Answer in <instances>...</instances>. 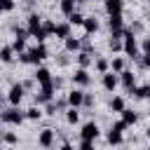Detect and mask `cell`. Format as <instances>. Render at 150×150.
Listing matches in <instances>:
<instances>
[{
    "label": "cell",
    "instance_id": "1",
    "mask_svg": "<svg viewBox=\"0 0 150 150\" xmlns=\"http://www.w3.org/2000/svg\"><path fill=\"white\" fill-rule=\"evenodd\" d=\"M47 47H45V42H38V47H33V49H28V52H23V54H19V61L21 63H40V61H45L47 59Z\"/></svg>",
    "mask_w": 150,
    "mask_h": 150
},
{
    "label": "cell",
    "instance_id": "2",
    "mask_svg": "<svg viewBox=\"0 0 150 150\" xmlns=\"http://www.w3.org/2000/svg\"><path fill=\"white\" fill-rule=\"evenodd\" d=\"M124 54L131 56V59H141L143 56L141 47H138V40H136V35H134L131 28H124Z\"/></svg>",
    "mask_w": 150,
    "mask_h": 150
},
{
    "label": "cell",
    "instance_id": "3",
    "mask_svg": "<svg viewBox=\"0 0 150 150\" xmlns=\"http://www.w3.org/2000/svg\"><path fill=\"white\" fill-rule=\"evenodd\" d=\"M108 28L112 33V38H124V19L122 14H108Z\"/></svg>",
    "mask_w": 150,
    "mask_h": 150
},
{
    "label": "cell",
    "instance_id": "4",
    "mask_svg": "<svg viewBox=\"0 0 150 150\" xmlns=\"http://www.w3.org/2000/svg\"><path fill=\"white\" fill-rule=\"evenodd\" d=\"M26 120V112H21L19 108H7L2 110V122L5 124H21Z\"/></svg>",
    "mask_w": 150,
    "mask_h": 150
},
{
    "label": "cell",
    "instance_id": "5",
    "mask_svg": "<svg viewBox=\"0 0 150 150\" xmlns=\"http://www.w3.org/2000/svg\"><path fill=\"white\" fill-rule=\"evenodd\" d=\"M54 89H56V87H54V82L42 84V87H40V91L35 94V103H38V105H40V103H49V101L54 98Z\"/></svg>",
    "mask_w": 150,
    "mask_h": 150
},
{
    "label": "cell",
    "instance_id": "6",
    "mask_svg": "<svg viewBox=\"0 0 150 150\" xmlns=\"http://www.w3.org/2000/svg\"><path fill=\"white\" fill-rule=\"evenodd\" d=\"M98 124L96 122H87V124H82V131H80V138H84V141H96L98 138Z\"/></svg>",
    "mask_w": 150,
    "mask_h": 150
},
{
    "label": "cell",
    "instance_id": "7",
    "mask_svg": "<svg viewBox=\"0 0 150 150\" xmlns=\"http://www.w3.org/2000/svg\"><path fill=\"white\" fill-rule=\"evenodd\" d=\"M23 91H26V87H23V84H19V82H16V84H12V89L7 91V101H9L12 105H19V103H21V98H23Z\"/></svg>",
    "mask_w": 150,
    "mask_h": 150
},
{
    "label": "cell",
    "instance_id": "8",
    "mask_svg": "<svg viewBox=\"0 0 150 150\" xmlns=\"http://www.w3.org/2000/svg\"><path fill=\"white\" fill-rule=\"evenodd\" d=\"M84 91L82 89H73V91H68V103H70V108H80V105H84Z\"/></svg>",
    "mask_w": 150,
    "mask_h": 150
},
{
    "label": "cell",
    "instance_id": "9",
    "mask_svg": "<svg viewBox=\"0 0 150 150\" xmlns=\"http://www.w3.org/2000/svg\"><path fill=\"white\" fill-rule=\"evenodd\" d=\"M73 82H75L77 87H87V84L91 82V77H89L87 68H77V70L73 73Z\"/></svg>",
    "mask_w": 150,
    "mask_h": 150
},
{
    "label": "cell",
    "instance_id": "10",
    "mask_svg": "<svg viewBox=\"0 0 150 150\" xmlns=\"http://www.w3.org/2000/svg\"><path fill=\"white\" fill-rule=\"evenodd\" d=\"M117 82H120V75H115V73H103V80H101V84H103V89H108V91H112L115 87H117Z\"/></svg>",
    "mask_w": 150,
    "mask_h": 150
},
{
    "label": "cell",
    "instance_id": "11",
    "mask_svg": "<svg viewBox=\"0 0 150 150\" xmlns=\"http://www.w3.org/2000/svg\"><path fill=\"white\" fill-rule=\"evenodd\" d=\"M38 143L42 148H52L54 145V129H42L40 136H38Z\"/></svg>",
    "mask_w": 150,
    "mask_h": 150
},
{
    "label": "cell",
    "instance_id": "12",
    "mask_svg": "<svg viewBox=\"0 0 150 150\" xmlns=\"http://www.w3.org/2000/svg\"><path fill=\"white\" fill-rule=\"evenodd\" d=\"M120 82L124 84V89H134L136 87V75L131 70H122L120 73Z\"/></svg>",
    "mask_w": 150,
    "mask_h": 150
},
{
    "label": "cell",
    "instance_id": "13",
    "mask_svg": "<svg viewBox=\"0 0 150 150\" xmlns=\"http://www.w3.org/2000/svg\"><path fill=\"white\" fill-rule=\"evenodd\" d=\"M28 30H30V35H35L40 28H42V19H40V14H30L28 16V26H26Z\"/></svg>",
    "mask_w": 150,
    "mask_h": 150
},
{
    "label": "cell",
    "instance_id": "14",
    "mask_svg": "<svg viewBox=\"0 0 150 150\" xmlns=\"http://www.w3.org/2000/svg\"><path fill=\"white\" fill-rule=\"evenodd\" d=\"M66 42V52H73V54H77V52H82V40H77V38H66L63 40Z\"/></svg>",
    "mask_w": 150,
    "mask_h": 150
},
{
    "label": "cell",
    "instance_id": "15",
    "mask_svg": "<svg viewBox=\"0 0 150 150\" xmlns=\"http://www.w3.org/2000/svg\"><path fill=\"white\" fill-rule=\"evenodd\" d=\"M35 82H40V84H47V82H52L54 77H52V73H49V68H38L35 70Z\"/></svg>",
    "mask_w": 150,
    "mask_h": 150
},
{
    "label": "cell",
    "instance_id": "16",
    "mask_svg": "<svg viewBox=\"0 0 150 150\" xmlns=\"http://www.w3.org/2000/svg\"><path fill=\"white\" fill-rule=\"evenodd\" d=\"M124 0H105V12L108 14H122Z\"/></svg>",
    "mask_w": 150,
    "mask_h": 150
},
{
    "label": "cell",
    "instance_id": "17",
    "mask_svg": "<svg viewBox=\"0 0 150 150\" xmlns=\"http://www.w3.org/2000/svg\"><path fill=\"white\" fill-rule=\"evenodd\" d=\"M56 38H61V40H66V38H70V23L68 21H63V23H56V33H54Z\"/></svg>",
    "mask_w": 150,
    "mask_h": 150
},
{
    "label": "cell",
    "instance_id": "18",
    "mask_svg": "<svg viewBox=\"0 0 150 150\" xmlns=\"http://www.w3.org/2000/svg\"><path fill=\"white\" fill-rule=\"evenodd\" d=\"M75 59H77L80 68H89V66H91V54H89V52H84V49H82V52H77V54H75Z\"/></svg>",
    "mask_w": 150,
    "mask_h": 150
},
{
    "label": "cell",
    "instance_id": "19",
    "mask_svg": "<svg viewBox=\"0 0 150 150\" xmlns=\"http://www.w3.org/2000/svg\"><path fill=\"white\" fill-rule=\"evenodd\" d=\"M82 28H84V33H87V35H91V33H96V30H98V21H96L94 16H87Z\"/></svg>",
    "mask_w": 150,
    "mask_h": 150
},
{
    "label": "cell",
    "instance_id": "20",
    "mask_svg": "<svg viewBox=\"0 0 150 150\" xmlns=\"http://www.w3.org/2000/svg\"><path fill=\"white\" fill-rule=\"evenodd\" d=\"M131 94L136 98H150V84H141V87H134Z\"/></svg>",
    "mask_w": 150,
    "mask_h": 150
},
{
    "label": "cell",
    "instance_id": "21",
    "mask_svg": "<svg viewBox=\"0 0 150 150\" xmlns=\"http://www.w3.org/2000/svg\"><path fill=\"white\" fill-rule=\"evenodd\" d=\"M127 105H124V98L122 96H112V101H110V110L112 112H122Z\"/></svg>",
    "mask_w": 150,
    "mask_h": 150
},
{
    "label": "cell",
    "instance_id": "22",
    "mask_svg": "<svg viewBox=\"0 0 150 150\" xmlns=\"http://www.w3.org/2000/svg\"><path fill=\"white\" fill-rule=\"evenodd\" d=\"M108 143H110V145H120V143H122V131H117V129L110 127V131H108Z\"/></svg>",
    "mask_w": 150,
    "mask_h": 150
},
{
    "label": "cell",
    "instance_id": "23",
    "mask_svg": "<svg viewBox=\"0 0 150 150\" xmlns=\"http://www.w3.org/2000/svg\"><path fill=\"white\" fill-rule=\"evenodd\" d=\"M59 7H61V12H63L66 16H70V14L75 12V0H61Z\"/></svg>",
    "mask_w": 150,
    "mask_h": 150
},
{
    "label": "cell",
    "instance_id": "24",
    "mask_svg": "<svg viewBox=\"0 0 150 150\" xmlns=\"http://www.w3.org/2000/svg\"><path fill=\"white\" fill-rule=\"evenodd\" d=\"M0 59H2L5 63H12V59H14V47L5 45V47H2V52H0Z\"/></svg>",
    "mask_w": 150,
    "mask_h": 150
},
{
    "label": "cell",
    "instance_id": "25",
    "mask_svg": "<svg viewBox=\"0 0 150 150\" xmlns=\"http://www.w3.org/2000/svg\"><path fill=\"white\" fill-rule=\"evenodd\" d=\"M122 120H124V122H127V124L131 127V124H136V120H138V115H136L134 110H129V108H124V110H122Z\"/></svg>",
    "mask_w": 150,
    "mask_h": 150
},
{
    "label": "cell",
    "instance_id": "26",
    "mask_svg": "<svg viewBox=\"0 0 150 150\" xmlns=\"http://www.w3.org/2000/svg\"><path fill=\"white\" fill-rule=\"evenodd\" d=\"M84 19H87V16H82L80 12H73V14L68 16V23H70V26H84Z\"/></svg>",
    "mask_w": 150,
    "mask_h": 150
},
{
    "label": "cell",
    "instance_id": "27",
    "mask_svg": "<svg viewBox=\"0 0 150 150\" xmlns=\"http://www.w3.org/2000/svg\"><path fill=\"white\" fill-rule=\"evenodd\" d=\"M66 122H68V124H77V122H80V112H77V108L66 110Z\"/></svg>",
    "mask_w": 150,
    "mask_h": 150
},
{
    "label": "cell",
    "instance_id": "28",
    "mask_svg": "<svg viewBox=\"0 0 150 150\" xmlns=\"http://www.w3.org/2000/svg\"><path fill=\"white\" fill-rule=\"evenodd\" d=\"M12 47H14V52H16V54H23V52H26V40H21V38H14Z\"/></svg>",
    "mask_w": 150,
    "mask_h": 150
},
{
    "label": "cell",
    "instance_id": "29",
    "mask_svg": "<svg viewBox=\"0 0 150 150\" xmlns=\"http://www.w3.org/2000/svg\"><path fill=\"white\" fill-rule=\"evenodd\" d=\"M26 117H28V120H40V117H42V110H40L38 105H33V108L26 110Z\"/></svg>",
    "mask_w": 150,
    "mask_h": 150
},
{
    "label": "cell",
    "instance_id": "30",
    "mask_svg": "<svg viewBox=\"0 0 150 150\" xmlns=\"http://www.w3.org/2000/svg\"><path fill=\"white\" fill-rule=\"evenodd\" d=\"M110 66H112V73H122V70H124V59H120V56H117V59H112V63H110Z\"/></svg>",
    "mask_w": 150,
    "mask_h": 150
},
{
    "label": "cell",
    "instance_id": "31",
    "mask_svg": "<svg viewBox=\"0 0 150 150\" xmlns=\"http://www.w3.org/2000/svg\"><path fill=\"white\" fill-rule=\"evenodd\" d=\"M94 66H96V70H98V73H108V66H110V63H108L105 59H96V63H94Z\"/></svg>",
    "mask_w": 150,
    "mask_h": 150
},
{
    "label": "cell",
    "instance_id": "32",
    "mask_svg": "<svg viewBox=\"0 0 150 150\" xmlns=\"http://www.w3.org/2000/svg\"><path fill=\"white\" fill-rule=\"evenodd\" d=\"M108 45H110V49H112V52H120V49H124V42H120L117 38H110V42H108Z\"/></svg>",
    "mask_w": 150,
    "mask_h": 150
},
{
    "label": "cell",
    "instance_id": "33",
    "mask_svg": "<svg viewBox=\"0 0 150 150\" xmlns=\"http://www.w3.org/2000/svg\"><path fill=\"white\" fill-rule=\"evenodd\" d=\"M2 141H5V143H9V145H14V143H19V136H16V134H12V131H7V134L2 136Z\"/></svg>",
    "mask_w": 150,
    "mask_h": 150
},
{
    "label": "cell",
    "instance_id": "34",
    "mask_svg": "<svg viewBox=\"0 0 150 150\" xmlns=\"http://www.w3.org/2000/svg\"><path fill=\"white\" fill-rule=\"evenodd\" d=\"M14 33H16V38H21V40H26V38L30 35V30H28V28H14Z\"/></svg>",
    "mask_w": 150,
    "mask_h": 150
},
{
    "label": "cell",
    "instance_id": "35",
    "mask_svg": "<svg viewBox=\"0 0 150 150\" xmlns=\"http://www.w3.org/2000/svg\"><path fill=\"white\" fill-rule=\"evenodd\" d=\"M80 150H96V148H94V141H84V138H82V143H80Z\"/></svg>",
    "mask_w": 150,
    "mask_h": 150
},
{
    "label": "cell",
    "instance_id": "36",
    "mask_svg": "<svg viewBox=\"0 0 150 150\" xmlns=\"http://www.w3.org/2000/svg\"><path fill=\"white\" fill-rule=\"evenodd\" d=\"M14 9V0H2V12H12Z\"/></svg>",
    "mask_w": 150,
    "mask_h": 150
},
{
    "label": "cell",
    "instance_id": "37",
    "mask_svg": "<svg viewBox=\"0 0 150 150\" xmlns=\"http://www.w3.org/2000/svg\"><path fill=\"white\" fill-rule=\"evenodd\" d=\"M141 52H143V54H150V38H145V40L141 42Z\"/></svg>",
    "mask_w": 150,
    "mask_h": 150
},
{
    "label": "cell",
    "instance_id": "38",
    "mask_svg": "<svg viewBox=\"0 0 150 150\" xmlns=\"http://www.w3.org/2000/svg\"><path fill=\"white\" fill-rule=\"evenodd\" d=\"M127 127H129V124H127L124 120H120V122H115V124H112V129H117V131H124Z\"/></svg>",
    "mask_w": 150,
    "mask_h": 150
},
{
    "label": "cell",
    "instance_id": "39",
    "mask_svg": "<svg viewBox=\"0 0 150 150\" xmlns=\"http://www.w3.org/2000/svg\"><path fill=\"white\" fill-rule=\"evenodd\" d=\"M141 68H150V54H143V59H141Z\"/></svg>",
    "mask_w": 150,
    "mask_h": 150
},
{
    "label": "cell",
    "instance_id": "40",
    "mask_svg": "<svg viewBox=\"0 0 150 150\" xmlns=\"http://www.w3.org/2000/svg\"><path fill=\"white\" fill-rule=\"evenodd\" d=\"M84 105H87V108H91V105H94V96H91V94H87V96H84Z\"/></svg>",
    "mask_w": 150,
    "mask_h": 150
},
{
    "label": "cell",
    "instance_id": "41",
    "mask_svg": "<svg viewBox=\"0 0 150 150\" xmlns=\"http://www.w3.org/2000/svg\"><path fill=\"white\" fill-rule=\"evenodd\" d=\"M52 82H54V87H56V89H61V87H63V80H61V77H54Z\"/></svg>",
    "mask_w": 150,
    "mask_h": 150
},
{
    "label": "cell",
    "instance_id": "42",
    "mask_svg": "<svg viewBox=\"0 0 150 150\" xmlns=\"http://www.w3.org/2000/svg\"><path fill=\"white\" fill-rule=\"evenodd\" d=\"M59 66H68V56H59Z\"/></svg>",
    "mask_w": 150,
    "mask_h": 150
},
{
    "label": "cell",
    "instance_id": "43",
    "mask_svg": "<svg viewBox=\"0 0 150 150\" xmlns=\"http://www.w3.org/2000/svg\"><path fill=\"white\" fill-rule=\"evenodd\" d=\"M141 28H143V26H141L138 21H136V23H131V30H134V33H136V30H141Z\"/></svg>",
    "mask_w": 150,
    "mask_h": 150
},
{
    "label": "cell",
    "instance_id": "44",
    "mask_svg": "<svg viewBox=\"0 0 150 150\" xmlns=\"http://www.w3.org/2000/svg\"><path fill=\"white\" fill-rule=\"evenodd\" d=\"M59 150H75V148H73V145H70V143H63V145H61V148H59Z\"/></svg>",
    "mask_w": 150,
    "mask_h": 150
},
{
    "label": "cell",
    "instance_id": "45",
    "mask_svg": "<svg viewBox=\"0 0 150 150\" xmlns=\"http://www.w3.org/2000/svg\"><path fill=\"white\" fill-rule=\"evenodd\" d=\"M145 134H148V138H150V129H148V131H145Z\"/></svg>",
    "mask_w": 150,
    "mask_h": 150
}]
</instances>
